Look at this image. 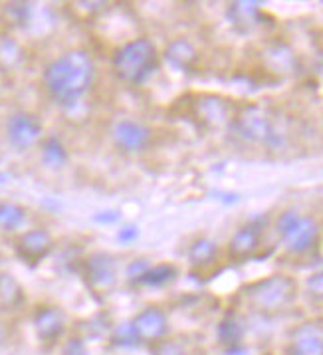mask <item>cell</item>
Here are the masks:
<instances>
[{
	"mask_svg": "<svg viewBox=\"0 0 323 355\" xmlns=\"http://www.w3.org/2000/svg\"><path fill=\"white\" fill-rule=\"evenodd\" d=\"M96 78V68L91 58L82 50L70 52L54 60L44 71V85L52 100L60 105H76L91 87Z\"/></svg>",
	"mask_w": 323,
	"mask_h": 355,
	"instance_id": "cell-1",
	"label": "cell"
},
{
	"mask_svg": "<svg viewBox=\"0 0 323 355\" xmlns=\"http://www.w3.org/2000/svg\"><path fill=\"white\" fill-rule=\"evenodd\" d=\"M119 78L131 84L145 82L157 68V48L149 38H139L125 44L113 60Z\"/></svg>",
	"mask_w": 323,
	"mask_h": 355,
	"instance_id": "cell-2",
	"label": "cell"
},
{
	"mask_svg": "<svg viewBox=\"0 0 323 355\" xmlns=\"http://www.w3.org/2000/svg\"><path fill=\"white\" fill-rule=\"evenodd\" d=\"M294 280L286 276H272L268 280L256 282L248 290V302L258 312H280L286 306H290L295 298Z\"/></svg>",
	"mask_w": 323,
	"mask_h": 355,
	"instance_id": "cell-3",
	"label": "cell"
},
{
	"mask_svg": "<svg viewBox=\"0 0 323 355\" xmlns=\"http://www.w3.org/2000/svg\"><path fill=\"white\" fill-rule=\"evenodd\" d=\"M278 232L292 252H306L317 236V227L309 216L288 211L278 218Z\"/></svg>",
	"mask_w": 323,
	"mask_h": 355,
	"instance_id": "cell-4",
	"label": "cell"
},
{
	"mask_svg": "<svg viewBox=\"0 0 323 355\" xmlns=\"http://www.w3.org/2000/svg\"><path fill=\"white\" fill-rule=\"evenodd\" d=\"M42 123L34 114L16 112L6 121V139L16 151H28L42 139Z\"/></svg>",
	"mask_w": 323,
	"mask_h": 355,
	"instance_id": "cell-5",
	"label": "cell"
},
{
	"mask_svg": "<svg viewBox=\"0 0 323 355\" xmlns=\"http://www.w3.org/2000/svg\"><path fill=\"white\" fill-rule=\"evenodd\" d=\"M54 248V241L50 236L48 230L44 228H32V230H26L22 234H18V239L15 242V250L16 256L26 262V264H40L46 256L52 252Z\"/></svg>",
	"mask_w": 323,
	"mask_h": 355,
	"instance_id": "cell-6",
	"label": "cell"
},
{
	"mask_svg": "<svg viewBox=\"0 0 323 355\" xmlns=\"http://www.w3.org/2000/svg\"><path fill=\"white\" fill-rule=\"evenodd\" d=\"M234 129L238 131L240 137H244L246 141H274V125H272V119L258 105H252V107L244 110L236 117Z\"/></svg>",
	"mask_w": 323,
	"mask_h": 355,
	"instance_id": "cell-7",
	"label": "cell"
},
{
	"mask_svg": "<svg viewBox=\"0 0 323 355\" xmlns=\"http://www.w3.org/2000/svg\"><path fill=\"white\" fill-rule=\"evenodd\" d=\"M133 334L137 338V343H159L165 340V336L169 334V322L163 310L159 308H145L139 312L133 322Z\"/></svg>",
	"mask_w": 323,
	"mask_h": 355,
	"instance_id": "cell-8",
	"label": "cell"
},
{
	"mask_svg": "<svg viewBox=\"0 0 323 355\" xmlns=\"http://www.w3.org/2000/svg\"><path fill=\"white\" fill-rule=\"evenodd\" d=\"M32 327L42 343H56L66 331V315L56 306H44L32 315Z\"/></svg>",
	"mask_w": 323,
	"mask_h": 355,
	"instance_id": "cell-9",
	"label": "cell"
},
{
	"mask_svg": "<svg viewBox=\"0 0 323 355\" xmlns=\"http://www.w3.org/2000/svg\"><path fill=\"white\" fill-rule=\"evenodd\" d=\"M286 355H323V329L320 322H308L292 334Z\"/></svg>",
	"mask_w": 323,
	"mask_h": 355,
	"instance_id": "cell-10",
	"label": "cell"
},
{
	"mask_svg": "<svg viewBox=\"0 0 323 355\" xmlns=\"http://www.w3.org/2000/svg\"><path fill=\"white\" fill-rule=\"evenodd\" d=\"M113 139L117 143V147H121L123 151H141L145 149L149 141H151V131L145 128L139 121L133 119H123L119 121L115 129H113Z\"/></svg>",
	"mask_w": 323,
	"mask_h": 355,
	"instance_id": "cell-11",
	"label": "cell"
},
{
	"mask_svg": "<svg viewBox=\"0 0 323 355\" xmlns=\"http://www.w3.org/2000/svg\"><path fill=\"white\" fill-rule=\"evenodd\" d=\"M87 282L94 290L98 292H107L115 282V266H113V260L110 254H98L89 256L87 260Z\"/></svg>",
	"mask_w": 323,
	"mask_h": 355,
	"instance_id": "cell-12",
	"label": "cell"
},
{
	"mask_svg": "<svg viewBox=\"0 0 323 355\" xmlns=\"http://www.w3.org/2000/svg\"><path fill=\"white\" fill-rule=\"evenodd\" d=\"M26 302V294L22 284L10 272H0V312L15 313Z\"/></svg>",
	"mask_w": 323,
	"mask_h": 355,
	"instance_id": "cell-13",
	"label": "cell"
},
{
	"mask_svg": "<svg viewBox=\"0 0 323 355\" xmlns=\"http://www.w3.org/2000/svg\"><path fill=\"white\" fill-rule=\"evenodd\" d=\"M258 248H260V228L254 227V225L240 228L230 241V254L236 260L250 258V256L256 254Z\"/></svg>",
	"mask_w": 323,
	"mask_h": 355,
	"instance_id": "cell-14",
	"label": "cell"
},
{
	"mask_svg": "<svg viewBox=\"0 0 323 355\" xmlns=\"http://www.w3.org/2000/svg\"><path fill=\"white\" fill-rule=\"evenodd\" d=\"M242 340H244V329H242V326H240L238 320H234V318H226V320L220 322V326H218V341H220V345L226 349V354L228 355L244 354Z\"/></svg>",
	"mask_w": 323,
	"mask_h": 355,
	"instance_id": "cell-15",
	"label": "cell"
},
{
	"mask_svg": "<svg viewBox=\"0 0 323 355\" xmlns=\"http://www.w3.org/2000/svg\"><path fill=\"white\" fill-rule=\"evenodd\" d=\"M228 114H230L228 105L218 98H202L197 103V115L204 125L218 128L228 121Z\"/></svg>",
	"mask_w": 323,
	"mask_h": 355,
	"instance_id": "cell-16",
	"label": "cell"
},
{
	"mask_svg": "<svg viewBox=\"0 0 323 355\" xmlns=\"http://www.w3.org/2000/svg\"><path fill=\"white\" fill-rule=\"evenodd\" d=\"M26 223V209L12 200H0V232L12 234Z\"/></svg>",
	"mask_w": 323,
	"mask_h": 355,
	"instance_id": "cell-17",
	"label": "cell"
},
{
	"mask_svg": "<svg viewBox=\"0 0 323 355\" xmlns=\"http://www.w3.org/2000/svg\"><path fill=\"white\" fill-rule=\"evenodd\" d=\"M24 60L22 46L10 36H0V71L10 73L15 71Z\"/></svg>",
	"mask_w": 323,
	"mask_h": 355,
	"instance_id": "cell-18",
	"label": "cell"
},
{
	"mask_svg": "<svg viewBox=\"0 0 323 355\" xmlns=\"http://www.w3.org/2000/svg\"><path fill=\"white\" fill-rule=\"evenodd\" d=\"M167 60H169L175 68L189 70L195 64V60H197V50H195V46L189 42V40L179 38V40L169 44V48H167Z\"/></svg>",
	"mask_w": 323,
	"mask_h": 355,
	"instance_id": "cell-19",
	"label": "cell"
},
{
	"mask_svg": "<svg viewBox=\"0 0 323 355\" xmlns=\"http://www.w3.org/2000/svg\"><path fill=\"white\" fill-rule=\"evenodd\" d=\"M260 8L254 2H236L230 6V18L236 28L250 30L260 22Z\"/></svg>",
	"mask_w": 323,
	"mask_h": 355,
	"instance_id": "cell-20",
	"label": "cell"
},
{
	"mask_svg": "<svg viewBox=\"0 0 323 355\" xmlns=\"http://www.w3.org/2000/svg\"><path fill=\"white\" fill-rule=\"evenodd\" d=\"M177 276H179V270L173 264H157V266L147 268V272L139 278V284L161 288V286L171 284Z\"/></svg>",
	"mask_w": 323,
	"mask_h": 355,
	"instance_id": "cell-21",
	"label": "cell"
},
{
	"mask_svg": "<svg viewBox=\"0 0 323 355\" xmlns=\"http://www.w3.org/2000/svg\"><path fill=\"white\" fill-rule=\"evenodd\" d=\"M216 254H218V246L209 239H200L191 246L189 260L193 266H209L211 262H214Z\"/></svg>",
	"mask_w": 323,
	"mask_h": 355,
	"instance_id": "cell-22",
	"label": "cell"
},
{
	"mask_svg": "<svg viewBox=\"0 0 323 355\" xmlns=\"http://www.w3.org/2000/svg\"><path fill=\"white\" fill-rule=\"evenodd\" d=\"M42 161L44 165L58 169L68 161V153L66 147L62 145V141L58 137H48L42 141Z\"/></svg>",
	"mask_w": 323,
	"mask_h": 355,
	"instance_id": "cell-23",
	"label": "cell"
},
{
	"mask_svg": "<svg viewBox=\"0 0 323 355\" xmlns=\"http://www.w3.org/2000/svg\"><path fill=\"white\" fill-rule=\"evenodd\" d=\"M112 340L115 345H121V347H131L137 343V338L133 334V327H131V322L127 324H119V326L113 329Z\"/></svg>",
	"mask_w": 323,
	"mask_h": 355,
	"instance_id": "cell-24",
	"label": "cell"
},
{
	"mask_svg": "<svg viewBox=\"0 0 323 355\" xmlns=\"http://www.w3.org/2000/svg\"><path fill=\"white\" fill-rule=\"evenodd\" d=\"M30 6L28 4H8L4 8V15L8 16V20L16 24V26H26L30 18Z\"/></svg>",
	"mask_w": 323,
	"mask_h": 355,
	"instance_id": "cell-25",
	"label": "cell"
},
{
	"mask_svg": "<svg viewBox=\"0 0 323 355\" xmlns=\"http://www.w3.org/2000/svg\"><path fill=\"white\" fill-rule=\"evenodd\" d=\"M153 355H186V352H184V347L181 343L163 340L159 341V343H155Z\"/></svg>",
	"mask_w": 323,
	"mask_h": 355,
	"instance_id": "cell-26",
	"label": "cell"
},
{
	"mask_svg": "<svg viewBox=\"0 0 323 355\" xmlns=\"http://www.w3.org/2000/svg\"><path fill=\"white\" fill-rule=\"evenodd\" d=\"M62 355H87L85 343L80 338H71L64 343L62 347Z\"/></svg>",
	"mask_w": 323,
	"mask_h": 355,
	"instance_id": "cell-27",
	"label": "cell"
},
{
	"mask_svg": "<svg viewBox=\"0 0 323 355\" xmlns=\"http://www.w3.org/2000/svg\"><path fill=\"white\" fill-rule=\"evenodd\" d=\"M147 268H149V266H147L143 260H135V262L127 268V276H129L131 280H137V282H139V278L147 272Z\"/></svg>",
	"mask_w": 323,
	"mask_h": 355,
	"instance_id": "cell-28",
	"label": "cell"
},
{
	"mask_svg": "<svg viewBox=\"0 0 323 355\" xmlns=\"http://www.w3.org/2000/svg\"><path fill=\"white\" fill-rule=\"evenodd\" d=\"M139 236V230L135 227H127L123 228L121 232H119V241L121 242H131V241H135Z\"/></svg>",
	"mask_w": 323,
	"mask_h": 355,
	"instance_id": "cell-29",
	"label": "cell"
},
{
	"mask_svg": "<svg viewBox=\"0 0 323 355\" xmlns=\"http://www.w3.org/2000/svg\"><path fill=\"white\" fill-rule=\"evenodd\" d=\"M117 218H119V216L115 213H99L98 216H96L98 223H115Z\"/></svg>",
	"mask_w": 323,
	"mask_h": 355,
	"instance_id": "cell-30",
	"label": "cell"
},
{
	"mask_svg": "<svg viewBox=\"0 0 323 355\" xmlns=\"http://www.w3.org/2000/svg\"><path fill=\"white\" fill-rule=\"evenodd\" d=\"M6 340H8V327L4 322H0V347L6 343Z\"/></svg>",
	"mask_w": 323,
	"mask_h": 355,
	"instance_id": "cell-31",
	"label": "cell"
}]
</instances>
